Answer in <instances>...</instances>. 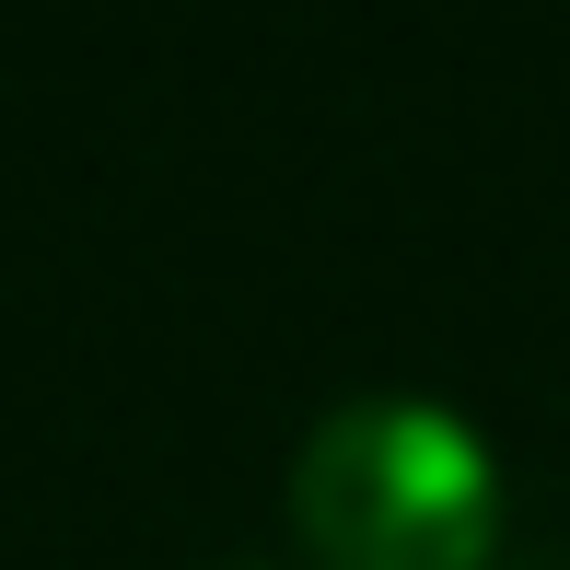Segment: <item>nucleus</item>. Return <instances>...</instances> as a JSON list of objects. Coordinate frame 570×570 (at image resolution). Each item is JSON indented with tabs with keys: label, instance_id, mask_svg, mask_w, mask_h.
<instances>
[{
	"label": "nucleus",
	"instance_id": "1",
	"mask_svg": "<svg viewBox=\"0 0 570 570\" xmlns=\"http://www.w3.org/2000/svg\"><path fill=\"white\" fill-rule=\"evenodd\" d=\"M501 454L443 396H350L292 454V524L326 570H489Z\"/></svg>",
	"mask_w": 570,
	"mask_h": 570
}]
</instances>
